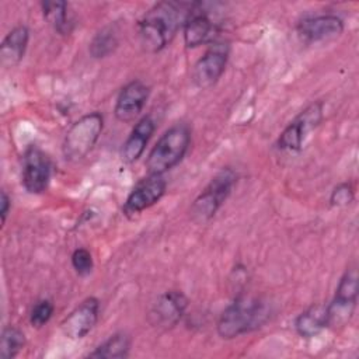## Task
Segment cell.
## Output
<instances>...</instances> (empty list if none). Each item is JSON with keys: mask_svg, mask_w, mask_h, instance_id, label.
<instances>
[{"mask_svg": "<svg viewBox=\"0 0 359 359\" xmlns=\"http://www.w3.org/2000/svg\"><path fill=\"white\" fill-rule=\"evenodd\" d=\"M185 3L158 1L151 6L137 24L139 39L146 52L163 50L184 24L188 10Z\"/></svg>", "mask_w": 359, "mask_h": 359, "instance_id": "obj_1", "label": "cell"}, {"mask_svg": "<svg viewBox=\"0 0 359 359\" xmlns=\"http://www.w3.org/2000/svg\"><path fill=\"white\" fill-rule=\"evenodd\" d=\"M272 314L268 300L252 294H238L219 316L216 331L223 339H233L261 328Z\"/></svg>", "mask_w": 359, "mask_h": 359, "instance_id": "obj_2", "label": "cell"}, {"mask_svg": "<svg viewBox=\"0 0 359 359\" xmlns=\"http://www.w3.org/2000/svg\"><path fill=\"white\" fill-rule=\"evenodd\" d=\"M189 144L191 130L188 125L175 123L170 126L147 154V172L150 175H163L184 158Z\"/></svg>", "mask_w": 359, "mask_h": 359, "instance_id": "obj_3", "label": "cell"}, {"mask_svg": "<svg viewBox=\"0 0 359 359\" xmlns=\"http://www.w3.org/2000/svg\"><path fill=\"white\" fill-rule=\"evenodd\" d=\"M237 184V174L233 168L224 167L213 175L208 185L195 198L191 206V216L198 223L210 220L220 206L230 196Z\"/></svg>", "mask_w": 359, "mask_h": 359, "instance_id": "obj_4", "label": "cell"}, {"mask_svg": "<svg viewBox=\"0 0 359 359\" xmlns=\"http://www.w3.org/2000/svg\"><path fill=\"white\" fill-rule=\"evenodd\" d=\"M104 128V116L94 111L77 119L66 132L63 140V154L69 161L84 158L95 146Z\"/></svg>", "mask_w": 359, "mask_h": 359, "instance_id": "obj_5", "label": "cell"}, {"mask_svg": "<svg viewBox=\"0 0 359 359\" xmlns=\"http://www.w3.org/2000/svg\"><path fill=\"white\" fill-rule=\"evenodd\" d=\"M359 292L358 272L355 268L346 269L339 283L335 289V296L330 304H327L328 310V325L331 327H342L345 325L356 307Z\"/></svg>", "mask_w": 359, "mask_h": 359, "instance_id": "obj_6", "label": "cell"}, {"mask_svg": "<svg viewBox=\"0 0 359 359\" xmlns=\"http://www.w3.org/2000/svg\"><path fill=\"white\" fill-rule=\"evenodd\" d=\"M229 55L230 46L227 42H212L206 52L194 65L192 83L202 90L215 86L226 70Z\"/></svg>", "mask_w": 359, "mask_h": 359, "instance_id": "obj_7", "label": "cell"}, {"mask_svg": "<svg viewBox=\"0 0 359 359\" xmlns=\"http://www.w3.org/2000/svg\"><path fill=\"white\" fill-rule=\"evenodd\" d=\"M323 119V102L316 101L306 107L279 135L276 146L283 151H299L306 135Z\"/></svg>", "mask_w": 359, "mask_h": 359, "instance_id": "obj_8", "label": "cell"}, {"mask_svg": "<svg viewBox=\"0 0 359 359\" xmlns=\"http://www.w3.org/2000/svg\"><path fill=\"white\" fill-rule=\"evenodd\" d=\"M52 174V164L48 154L38 146H29L22 157V185L29 194L46 191Z\"/></svg>", "mask_w": 359, "mask_h": 359, "instance_id": "obj_9", "label": "cell"}, {"mask_svg": "<svg viewBox=\"0 0 359 359\" xmlns=\"http://www.w3.org/2000/svg\"><path fill=\"white\" fill-rule=\"evenodd\" d=\"M165 189L167 182L163 178V175L149 174L146 178L139 181L130 191L122 206V213L126 217H133L142 213L143 210L157 203L165 194Z\"/></svg>", "mask_w": 359, "mask_h": 359, "instance_id": "obj_10", "label": "cell"}, {"mask_svg": "<svg viewBox=\"0 0 359 359\" xmlns=\"http://www.w3.org/2000/svg\"><path fill=\"white\" fill-rule=\"evenodd\" d=\"M188 307V299L181 290H167L153 303L149 318L154 327L171 328L177 325Z\"/></svg>", "mask_w": 359, "mask_h": 359, "instance_id": "obj_11", "label": "cell"}, {"mask_svg": "<svg viewBox=\"0 0 359 359\" xmlns=\"http://www.w3.org/2000/svg\"><path fill=\"white\" fill-rule=\"evenodd\" d=\"M100 314V300L97 297L84 299L62 323V332L66 338L83 339L95 327Z\"/></svg>", "mask_w": 359, "mask_h": 359, "instance_id": "obj_12", "label": "cell"}, {"mask_svg": "<svg viewBox=\"0 0 359 359\" xmlns=\"http://www.w3.org/2000/svg\"><path fill=\"white\" fill-rule=\"evenodd\" d=\"M296 29L304 41L320 42L338 38L345 29V22L335 14H320L304 17L297 22Z\"/></svg>", "mask_w": 359, "mask_h": 359, "instance_id": "obj_13", "label": "cell"}, {"mask_svg": "<svg viewBox=\"0 0 359 359\" xmlns=\"http://www.w3.org/2000/svg\"><path fill=\"white\" fill-rule=\"evenodd\" d=\"M149 95L150 88L146 83L142 80L129 81L121 88L116 97L114 108L115 118L121 122H132L142 112Z\"/></svg>", "mask_w": 359, "mask_h": 359, "instance_id": "obj_14", "label": "cell"}, {"mask_svg": "<svg viewBox=\"0 0 359 359\" xmlns=\"http://www.w3.org/2000/svg\"><path fill=\"white\" fill-rule=\"evenodd\" d=\"M215 32L216 27L209 14L203 10L194 8L191 4L185 21L182 24V35L185 45L188 48H196L203 43H208L213 39Z\"/></svg>", "mask_w": 359, "mask_h": 359, "instance_id": "obj_15", "label": "cell"}, {"mask_svg": "<svg viewBox=\"0 0 359 359\" xmlns=\"http://www.w3.org/2000/svg\"><path fill=\"white\" fill-rule=\"evenodd\" d=\"M156 122L151 118V115L142 116L136 125L133 126L132 132L126 137L123 146H122V160L128 164L135 163L139 160V157L143 154L151 135L154 133Z\"/></svg>", "mask_w": 359, "mask_h": 359, "instance_id": "obj_16", "label": "cell"}, {"mask_svg": "<svg viewBox=\"0 0 359 359\" xmlns=\"http://www.w3.org/2000/svg\"><path fill=\"white\" fill-rule=\"evenodd\" d=\"M29 41V29L25 25L14 27L1 41L0 45V63L4 67L18 65L27 50Z\"/></svg>", "mask_w": 359, "mask_h": 359, "instance_id": "obj_17", "label": "cell"}, {"mask_svg": "<svg viewBox=\"0 0 359 359\" xmlns=\"http://www.w3.org/2000/svg\"><path fill=\"white\" fill-rule=\"evenodd\" d=\"M328 327L327 304H311L294 320V330L302 338H313Z\"/></svg>", "mask_w": 359, "mask_h": 359, "instance_id": "obj_18", "label": "cell"}, {"mask_svg": "<svg viewBox=\"0 0 359 359\" xmlns=\"http://www.w3.org/2000/svg\"><path fill=\"white\" fill-rule=\"evenodd\" d=\"M42 14L52 28L60 35H69L73 29V21L69 15V6L66 1L46 0L41 3Z\"/></svg>", "mask_w": 359, "mask_h": 359, "instance_id": "obj_19", "label": "cell"}, {"mask_svg": "<svg viewBox=\"0 0 359 359\" xmlns=\"http://www.w3.org/2000/svg\"><path fill=\"white\" fill-rule=\"evenodd\" d=\"M130 338L125 332H116L101 342L98 346L90 352L88 358L95 359H123L129 356Z\"/></svg>", "mask_w": 359, "mask_h": 359, "instance_id": "obj_20", "label": "cell"}, {"mask_svg": "<svg viewBox=\"0 0 359 359\" xmlns=\"http://www.w3.org/2000/svg\"><path fill=\"white\" fill-rule=\"evenodd\" d=\"M119 45V34L115 25L109 24L102 27L91 39L88 52L95 59H102L109 56Z\"/></svg>", "mask_w": 359, "mask_h": 359, "instance_id": "obj_21", "label": "cell"}, {"mask_svg": "<svg viewBox=\"0 0 359 359\" xmlns=\"http://www.w3.org/2000/svg\"><path fill=\"white\" fill-rule=\"evenodd\" d=\"M25 346V335L24 332L14 327L7 325L1 331L0 337V358L1 359H13L15 358Z\"/></svg>", "mask_w": 359, "mask_h": 359, "instance_id": "obj_22", "label": "cell"}, {"mask_svg": "<svg viewBox=\"0 0 359 359\" xmlns=\"http://www.w3.org/2000/svg\"><path fill=\"white\" fill-rule=\"evenodd\" d=\"M53 311H55V306H53L52 300H49V299L38 300L29 313L31 325L36 327V328L43 327L52 318Z\"/></svg>", "mask_w": 359, "mask_h": 359, "instance_id": "obj_23", "label": "cell"}, {"mask_svg": "<svg viewBox=\"0 0 359 359\" xmlns=\"http://www.w3.org/2000/svg\"><path fill=\"white\" fill-rule=\"evenodd\" d=\"M72 266L80 276H87L93 272L94 259L87 248H76L72 254Z\"/></svg>", "mask_w": 359, "mask_h": 359, "instance_id": "obj_24", "label": "cell"}, {"mask_svg": "<svg viewBox=\"0 0 359 359\" xmlns=\"http://www.w3.org/2000/svg\"><path fill=\"white\" fill-rule=\"evenodd\" d=\"M353 198H355V192L352 185L348 182H342L332 189L330 196V203L332 206H346L353 201Z\"/></svg>", "mask_w": 359, "mask_h": 359, "instance_id": "obj_25", "label": "cell"}, {"mask_svg": "<svg viewBox=\"0 0 359 359\" xmlns=\"http://www.w3.org/2000/svg\"><path fill=\"white\" fill-rule=\"evenodd\" d=\"M11 209V199L7 195L6 191H1V196H0V216H1V223H6L7 215Z\"/></svg>", "mask_w": 359, "mask_h": 359, "instance_id": "obj_26", "label": "cell"}]
</instances>
